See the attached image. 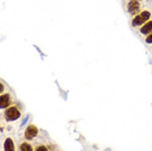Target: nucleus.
<instances>
[{
	"mask_svg": "<svg viewBox=\"0 0 152 151\" xmlns=\"http://www.w3.org/2000/svg\"><path fill=\"white\" fill-rule=\"evenodd\" d=\"M150 16H151V13L148 12V11H144V12L139 13L138 16L134 17V20H133V26H140V25H144V23L147 22V20L150 18Z\"/></svg>",
	"mask_w": 152,
	"mask_h": 151,
	"instance_id": "f257e3e1",
	"label": "nucleus"
},
{
	"mask_svg": "<svg viewBox=\"0 0 152 151\" xmlns=\"http://www.w3.org/2000/svg\"><path fill=\"white\" fill-rule=\"evenodd\" d=\"M18 117H20V111L16 107L7 108V111H5V119L8 120V121H15V120H17Z\"/></svg>",
	"mask_w": 152,
	"mask_h": 151,
	"instance_id": "f03ea898",
	"label": "nucleus"
},
{
	"mask_svg": "<svg viewBox=\"0 0 152 151\" xmlns=\"http://www.w3.org/2000/svg\"><path fill=\"white\" fill-rule=\"evenodd\" d=\"M38 134V128L35 125H29L26 128L25 130V138L26 139H33V138H35Z\"/></svg>",
	"mask_w": 152,
	"mask_h": 151,
	"instance_id": "7ed1b4c3",
	"label": "nucleus"
},
{
	"mask_svg": "<svg viewBox=\"0 0 152 151\" xmlns=\"http://www.w3.org/2000/svg\"><path fill=\"white\" fill-rule=\"evenodd\" d=\"M9 102H11V95L9 94H3L0 97V106H1V108H8Z\"/></svg>",
	"mask_w": 152,
	"mask_h": 151,
	"instance_id": "20e7f679",
	"label": "nucleus"
},
{
	"mask_svg": "<svg viewBox=\"0 0 152 151\" xmlns=\"http://www.w3.org/2000/svg\"><path fill=\"white\" fill-rule=\"evenodd\" d=\"M127 9H129L130 13H137L138 9H139V3H138V0H131L129 3V7H127Z\"/></svg>",
	"mask_w": 152,
	"mask_h": 151,
	"instance_id": "39448f33",
	"label": "nucleus"
},
{
	"mask_svg": "<svg viewBox=\"0 0 152 151\" xmlns=\"http://www.w3.org/2000/svg\"><path fill=\"white\" fill-rule=\"evenodd\" d=\"M140 33L142 34H151L152 33V21L144 23V25L140 27Z\"/></svg>",
	"mask_w": 152,
	"mask_h": 151,
	"instance_id": "423d86ee",
	"label": "nucleus"
},
{
	"mask_svg": "<svg viewBox=\"0 0 152 151\" xmlns=\"http://www.w3.org/2000/svg\"><path fill=\"white\" fill-rule=\"evenodd\" d=\"M4 150L5 151H15V145H13V141L11 138H7L4 142Z\"/></svg>",
	"mask_w": 152,
	"mask_h": 151,
	"instance_id": "0eeeda50",
	"label": "nucleus"
},
{
	"mask_svg": "<svg viewBox=\"0 0 152 151\" xmlns=\"http://www.w3.org/2000/svg\"><path fill=\"white\" fill-rule=\"evenodd\" d=\"M21 151H33V147L29 143H22L21 145Z\"/></svg>",
	"mask_w": 152,
	"mask_h": 151,
	"instance_id": "6e6552de",
	"label": "nucleus"
},
{
	"mask_svg": "<svg viewBox=\"0 0 152 151\" xmlns=\"http://www.w3.org/2000/svg\"><path fill=\"white\" fill-rule=\"evenodd\" d=\"M146 42H147V43H152V33L148 34V37L146 38Z\"/></svg>",
	"mask_w": 152,
	"mask_h": 151,
	"instance_id": "1a4fd4ad",
	"label": "nucleus"
},
{
	"mask_svg": "<svg viewBox=\"0 0 152 151\" xmlns=\"http://www.w3.org/2000/svg\"><path fill=\"white\" fill-rule=\"evenodd\" d=\"M37 151H47V147L46 146H39L37 149Z\"/></svg>",
	"mask_w": 152,
	"mask_h": 151,
	"instance_id": "9d476101",
	"label": "nucleus"
}]
</instances>
